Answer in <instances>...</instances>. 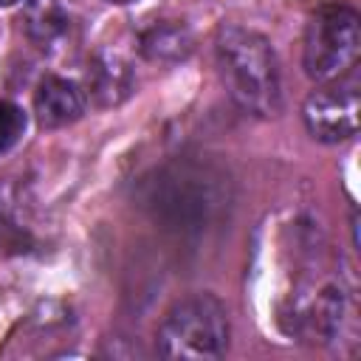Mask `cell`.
Here are the masks:
<instances>
[{
	"mask_svg": "<svg viewBox=\"0 0 361 361\" xmlns=\"http://www.w3.org/2000/svg\"><path fill=\"white\" fill-rule=\"evenodd\" d=\"M214 56L217 73L240 110L257 118H274L282 110L279 62L262 34L226 23L217 28Z\"/></svg>",
	"mask_w": 361,
	"mask_h": 361,
	"instance_id": "6da1fadb",
	"label": "cell"
},
{
	"mask_svg": "<svg viewBox=\"0 0 361 361\" xmlns=\"http://www.w3.org/2000/svg\"><path fill=\"white\" fill-rule=\"evenodd\" d=\"M223 178L197 164H169L147 180V206L175 231H203L226 206Z\"/></svg>",
	"mask_w": 361,
	"mask_h": 361,
	"instance_id": "7a4b0ae2",
	"label": "cell"
},
{
	"mask_svg": "<svg viewBox=\"0 0 361 361\" xmlns=\"http://www.w3.org/2000/svg\"><path fill=\"white\" fill-rule=\"evenodd\" d=\"M228 347V313L212 293L175 302L158 327V355L180 361H212Z\"/></svg>",
	"mask_w": 361,
	"mask_h": 361,
	"instance_id": "3957f363",
	"label": "cell"
},
{
	"mask_svg": "<svg viewBox=\"0 0 361 361\" xmlns=\"http://www.w3.org/2000/svg\"><path fill=\"white\" fill-rule=\"evenodd\" d=\"M361 56V17L344 3L319 6L305 28V71L316 82L347 76Z\"/></svg>",
	"mask_w": 361,
	"mask_h": 361,
	"instance_id": "277c9868",
	"label": "cell"
},
{
	"mask_svg": "<svg viewBox=\"0 0 361 361\" xmlns=\"http://www.w3.org/2000/svg\"><path fill=\"white\" fill-rule=\"evenodd\" d=\"M358 110H361L358 82L341 76L336 82H322V87H316L305 99L302 121L316 141L338 144L355 135Z\"/></svg>",
	"mask_w": 361,
	"mask_h": 361,
	"instance_id": "5b68a950",
	"label": "cell"
},
{
	"mask_svg": "<svg viewBox=\"0 0 361 361\" xmlns=\"http://www.w3.org/2000/svg\"><path fill=\"white\" fill-rule=\"evenodd\" d=\"M350 316V299L338 279H324L319 285H302L290 299V333H299L310 341L338 338Z\"/></svg>",
	"mask_w": 361,
	"mask_h": 361,
	"instance_id": "8992f818",
	"label": "cell"
},
{
	"mask_svg": "<svg viewBox=\"0 0 361 361\" xmlns=\"http://www.w3.org/2000/svg\"><path fill=\"white\" fill-rule=\"evenodd\" d=\"M34 113H37L39 127H45V130L68 127L76 118H82V113H85V93L71 79L45 76L37 85V93H34Z\"/></svg>",
	"mask_w": 361,
	"mask_h": 361,
	"instance_id": "52a82bcc",
	"label": "cell"
},
{
	"mask_svg": "<svg viewBox=\"0 0 361 361\" xmlns=\"http://www.w3.org/2000/svg\"><path fill=\"white\" fill-rule=\"evenodd\" d=\"M87 85H90V96L99 107H116L133 96L135 73L121 54L102 51V54H96V59L90 65Z\"/></svg>",
	"mask_w": 361,
	"mask_h": 361,
	"instance_id": "ba28073f",
	"label": "cell"
},
{
	"mask_svg": "<svg viewBox=\"0 0 361 361\" xmlns=\"http://www.w3.org/2000/svg\"><path fill=\"white\" fill-rule=\"evenodd\" d=\"M23 25L39 48H56L71 31V17L59 0H25Z\"/></svg>",
	"mask_w": 361,
	"mask_h": 361,
	"instance_id": "9c48e42d",
	"label": "cell"
},
{
	"mask_svg": "<svg viewBox=\"0 0 361 361\" xmlns=\"http://www.w3.org/2000/svg\"><path fill=\"white\" fill-rule=\"evenodd\" d=\"M138 51L149 59V62H180L192 54V34L183 23H172V20H164V23H152L147 31H141L138 37Z\"/></svg>",
	"mask_w": 361,
	"mask_h": 361,
	"instance_id": "30bf717a",
	"label": "cell"
},
{
	"mask_svg": "<svg viewBox=\"0 0 361 361\" xmlns=\"http://www.w3.org/2000/svg\"><path fill=\"white\" fill-rule=\"evenodd\" d=\"M25 133V113L14 102L0 99V155L8 152Z\"/></svg>",
	"mask_w": 361,
	"mask_h": 361,
	"instance_id": "8fae6325",
	"label": "cell"
},
{
	"mask_svg": "<svg viewBox=\"0 0 361 361\" xmlns=\"http://www.w3.org/2000/svg\"><path fill=\"white\" fill-rule=\"evenodd\" d=\"M28 245V231L25 226L14 217L8 200L0 195V251L11 248V251H25Z\"/></svg>",
	"mask_w": 361,
	"mask_h": 361,
	"instance_id": "7c38bea8",
	"label": "cell"
},
{
	"mask_svg": "<svg viewBox=\"0 0 361 361\" xmlns=\"http://www.w3.org/2000/svg\"><path fill=\"white\" fill-rule=\"evenodd\" d=\"M104 3H116V6H124V3H133V0H104Z\"/></svg>",
	"mask_w": 361,
	"mask_h": 361,
	"instance_id": "4fadbf2b",
	"label": "cell"
},
{
	"mask_svg": "<svg viewBox=\"0 0 361 361\" xmlns=\"http://www.w3.org/2000/svg\"><path fill=\"white\" fill-rule=\"evenodd\" d=\"M11 3H17V0H0V6H11Z\"/></svg>",
	"mask_w": 361,
	"mask_h": 361,
	"instance_id": "5bb4252c",
	"label": "cell"
}]
</instances>
